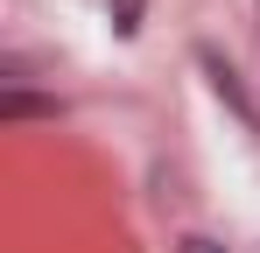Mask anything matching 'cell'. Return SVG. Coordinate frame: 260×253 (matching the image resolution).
Instances as JSON below:
<instances>
[{"instance_id":"obj_2","label":"cell","mask_w":260,"mask_h":253,"mask_svg":"<svg viewBox=\"0 0 260 253\" xmlns=\"http://www.w3.org/2000/svg\"><path fill=\"white\" fill-rule=\"evenodd\" d=\"M106 14H113V36H141V21H148V0H106Z\"/></svg>"},{"instance_id":"obj_3","label":"cell","mask_w":260,"mask_h":253,"mask_svg":"<svg viewBox=\"0 0 260 253\" xmlns=\"http://www.w3.org/2000/svg\"><path fill=\"white\" fill-rule=\"evenodd\" d=\"M176 253H225V246H218V239H204V232H183V239H176Z\"/></svg>"},{"instance_id":"obj_1","label":"cell","mask_w":260,"mask_h":253,"mask_svg":"<svg viewBox=\"0 0 260 253\" xmlns=\"http://www.w3.org/2000/svg\"><path fill=\"white\" fill-rule=\"evenodd\" d=\"M197 64H204V78H211V91H218V99H225V106H232V113H239V120H246V126H253V134H260V106H253V91L239 84V71H232V64L218 56L211 42L197 49Z\"/></svg>"}]
</instances>
